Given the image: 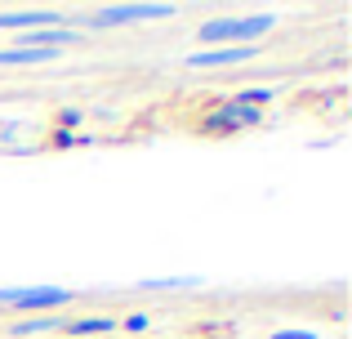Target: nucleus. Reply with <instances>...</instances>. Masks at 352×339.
<instances>
[{"label": "nucleus", "instance_id": "8", "mask_svg": "<svg viewBox=\"0 0 352 339\" xmlns=\"http://www.w3.org/2000/svg\"><path fill=\"white\" fill-rule=\"evenodd\" d=\"M63 322L67 317H50V313H36V317H23V322L9 326L14 339H32V335H63Z\"/></svg>", "mask_w": 352, "mask_h": 339}, {"label": "nucleus", "instance_id": "3", "mask_svg": "<svg viewBox=\"0 0 352 339\" xmlns=\"http://www.w3.org/2000/svg\"><path fill=\"white\" fill-rule=\"evenodd\" d=\"M174 5H103L98 14L85 18V27L103 32V27H125V23H147V18H170Z\"/></svg>", "mask_w": 352, "mask_h": 339}, {"label": "nucleus", "instance_id": "7", "mask_svg": "<svg viewBox=\"0 0 352 339\" xmlns=\"http://www.w3.org/2000/svg\"><path fill=\"white\" fill-rule=\"evenodd\" d=\"M116 317H107V313H94V317H67L63 322V335L67 339H94V335H112L116 331Z\"/></svg>", "mask_w": 352, "mask_h": 339}, {"label": "nucleus", "instance_id": "11", "mask_svg": "<svg viewBox=\"0 0 352 339\" xmlns=\"http://www.w3.org/2000/svg\"><path fill=\"white\" fill-rule=\"evenodd\" d=\"M120 326H125V331H134V335H143V331H147V317H143V313H129Z\"/></svg>", "mask_w": 352, "mask_h": 339}, {"label": "nucleus", "instance_id": "5", "mask_svg": "<svg viewBox=\"0 0 352 339\" xmlns=\"http://www.w3.org/2000/svg\"><path fill=\"white\" fill-rule=\"evenodd\" d=\"M250 58H258L254 45H223V50H197L183 63L197 67V72H206V67H232V63H250Z\"/></svg>", "mask_w": 352, "mask_h": 339}, {"label": "nucleus", "instance_id": "9", "mask_svg": "<svg viewBox=\"0 0 352 339\" xmlns=\"http://www.w3.org/2000/svg\"><path fill=\"white\" fill-rule=\"evenodd\" d=\"M54 58H58V50H23V45L0 50V67H32V63H54Z\"/></svg>", "mask_w": 352, "mask_h": 339}, {"label": "nucleus", "instance_id": "2", "mask_svg": "<svg viewBox=\"0 0 352 339\" xmlns=\"http://www.w3.org/2000/svg\"><path fill=\"white\" fill-rule=\"evenodd\" d=\"M76 304V290L67 286H18V290H0V308H14V313H45V308H63Z\"/></svg>", "mask_w": 352, "mask_h": 339}, {"label": "nucleus", "instance_id": "6", "mask_svg": "<svg viewBox=\"0 0 352 339\" xmlns=\"http://www.w3.org/2000/svg\"><path fill=\"white\" fill-rule=\"evenodd\" d=\"M36 27H63V14L54 9H18V14H0V32H36Z\"/></svg>", "mask_w": 352, "mask_h": 339}, {"label": "nucleus", "instance_id": "1", "mask_svg": "<svg viewBox=\"0 0 352 339\" xmlns=\"http://www.w3.org/2000/svg\"><path fill=\"white\" fill-rule=\"evenodd\" d=\"M276 27L272 14H254V18H219V23H201V41L206 50H223V45H254L258 36H267Z\"/></svg>", "mask_w": 352, "mask_h": 339}, {"label": "nucleus", "instance_id": "10", "mask_svg": "<svg viewBox=\"0 0 352 339\" xmlns=\"http://www.w3.org/2000/svg\"><path fill=\"white\" fill-rule=\"evenodd\" d=\"M201 277H161V281H138V290H197Z\"/></svg>", "mask_w": 352, "mask_h": 339}, {"label": "nucleus", "instance_id": "12", "mask_svg": "<svg viewBox=\"0 0 352 339\" xmlns=\"http://www.w3.org/2000/svg\"><path fill=\"white\" fill-rule=\"evenodd\" d=\"M272 339H317V331H276Z\"/></svg>", "mask_w": 352, "mask_h": 339}, {"label": "nucleus", "instance_id": "4", "mask_svg": "<svg viewBox=\"0 0 352 339\" xmlns=\"http://www.w3.org/2000/svg\"><path fill=\"white\" fill-rule=\"evenodd\" d=\"M258 125H263V112H258V107L219 103L214 112H206L201 130H206V134H232V130H258Z\"/></svg>", "mask_w": 352, "mask_h": 339}]
</instances>
